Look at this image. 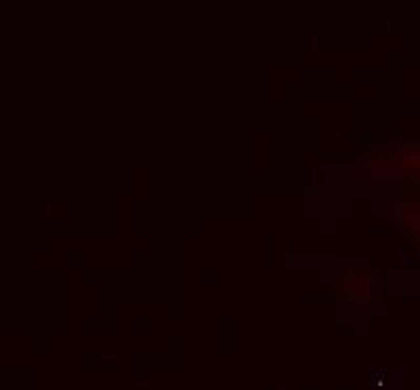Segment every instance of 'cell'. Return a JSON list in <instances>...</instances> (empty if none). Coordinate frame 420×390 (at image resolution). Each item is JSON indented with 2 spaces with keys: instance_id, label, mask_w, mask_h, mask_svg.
Listing matches in <instances>:
<instances>
[{
  "instance_id": "1",
  "label": "cell",
  "mask_w": 420,
  "mask_h": 390,
  "mask_svg": "<svg viewBox=\"0 0 420 390\" xmlns=\"http://www.w3.org/2000/svg\"><path fill=\"white\" fill-rule=\"evenodd\" d=\"M414 166H416V168L420 170V151H418L416 156H414Z\"/></svg>"
}]
</instances>
